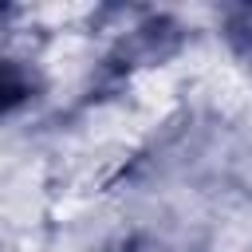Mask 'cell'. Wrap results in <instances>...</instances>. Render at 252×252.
<instances>
[{
  "instance_id": "6da1fadb",
  "label": "cell",
  "mask_w": 252,
  "mask_h": 252,
  "mask_svg": "<svg viewBox=\"0 0 252 252\" xmlns=\"http://www.w3.org/2000/svg\"><path fill=\"white\" fill-rule=\"evenodd\" d=\"M244 20H248V32H232V35H240L244 39V55H252V12H244Z\"/></svg>"
}]
</instances>
